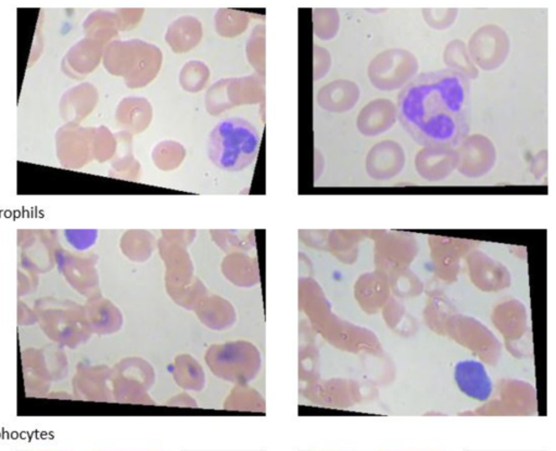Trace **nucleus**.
<instances>
[{
	"label": "nucleus",
	"mask_w": 556,
	"mask_h": 451,
	"mask_svg": "<svg viewBox=\"0 0 556 451\" xmlns=\"http://www.w3.org/2000/svg\"><path fill=\"white\" fill-rule=\"evenodd\" d=\"M396 106L400 123L415 143L455 149L471 127V82L449 69L426 72L402 88Z\"/></svg>",
	"instance_id": "f257e3e1"
},
{
	"label": "nucleus",
	"mask_w": 556,
	"mask_h": 451,
	"mask_svg": "<svg viewBox=\"0 0 556 451\" xmlns=\"http://www.w3.org/2000/svg\"><path fill=\"white\" fill-rule=\"evenodd\" d=\"M260 142L261 138L252 124L243 118H226L212 129L209 158L220 169L239 172L257 159Z\"/></svg>",
	"instance_id": "f03ea898"
},
{
	"label": "nucleus",
	"mask_w": 556,
	"mask_h": 451,
	"mask_svg": "<svg viewBox=\"0 0 556 451\" xmlns=\"http://www.w3.org/2000/svg\"><path fill=\"white\" fill-rule=\"evenodd\" d=\"M419 69L417 56L407 49L393 48L383 51L368 65L367 75L378 91H398L417 76Z\"/></svg>",
	"instance_id": "7ed1b4c3"
},
{
	"label": "nucleus",
	"mask_w": 556,
	"mask_h": 451,
	"mask_svg": "<svg viewBox=\"0 0 556 451\" xmlns=\"http://www.w3.org/2000/svg\"><path fill=\"white\" fill-rule=\"evenodd\" d=\"M466 46L477 69L490 72L498 70L507 61L511 51V39L499 25L488 24L478 29Z\"/></svg>",
	"instance_id": "20e7f679"
},
{
	"label": "nucleus",
	"mask_w": 556,
	"mask_h": 451,
	"mask_svg": "<svg viewBox=\"0 0 556 451\" xmlns=\"http://www.w3.org/2000/svg\"><path fill=\"white\" fill-rule=\"evenodd\" d=\"M457 172L469 178H480L493 169L497 150L491 140L483 134L467 136L456 148Z\"/></svg>",
	"instance_id": "39448f33"
},
{
	"label": "nucleus",
	"mask_w": 556,
	"mask_h": 451,
	"mask_svg": "<svg viewBox=\"0 0 556 451\" xmlns=\"http://www.w3.org/2000/svg\"><path fill=\"white\" fill-rule=\"evenodd\" d=\"M405 152L394 140H384L372 147L366 160L368 176L375 180H389L402 172L405 165Z\"/></svg>",
	"instance_id": "423d86ee"
},
{
	"label": "nucleus",
	"mask_w": 556,
	"mask_h": 451,
	"mask_svg": "<svg viewBox=\"0 0 556 451\" xmlns=\"http://www.w3.org/2000/svg\"><path fill=\"white\" fill-rule=\"evenodd\" d=\"M457 162L456 149L452 148H423L414 160L418 174L428 181L448 178L456 169Z\"/></svg>",
	"instance_id": "0eeeda50"
},
{
	"label": "nucleus",
	"mask_w": 556,
	"mask_h": 451,
	"mask_svg": "<svg viewBox=\"0 0 556 451\" xmlns=\"http://www.w3.org/2000/svg\"><path fill=\"white\" fill-rule=\"evenodd\" d=\"M397 120V106L392 100L379 98L363 107L357 118V127L363 136L376 137L393 128Z\"/></svg>",
	"instance_id": "6e6552de"
},
{
	"label": "nucleus",
	"mask_w": 556,
	"mask_h": 451,
	"mask_svg": "<svg viewBox=\"0 0 556 451\" xmlns=\"http://www.w3.org/2000/svg\"><path fill=\"white\" fill-rule=\"evenodd\" d=\"M455 381L465 395L486 402L492 393V382L485 366L480 361L464 360L455 366Z\"/></svg>",
	"instance_id": "1a4fd4ad"
},
{
	"label": "nucleus",
	"mask_w": 556,
	"mask_h": 451,
	"mask_svg": "<svg viewBox=\"0 0 556 451\" xmlns=\"http://www.w3.org/2000/svg\"><path fill=\"white\" fill-rule=\"evenodd\" d=\"M360 97V87L355 82L340 80L331 82L321 91L320 102L327 111L344 113L352 110Z\"/></svg>",
	"instance_id": "9d476101"
},
{
	"label": "nucleus",
	"mask_w": 556,
	"mask_h": 451,
	"mask_svg": "<svg viewBox=\"0 0 556 451\" xmlns=\"http://www.w3.org/2000/svg\"><path fill=\"white\" fill-rule=\"evenodd\" d=\"M444 61L449 70L464 75L469 81L476 80L480 76V70L472 64L463 40L455 39L446 46Z\"/></svg>",
	"instance_id": "9b49d317"
},
{
	"label": "nucleus",
	"mask_w": 556,
	"mask_h": 451,
	"mask_svg": "<svg viewBox=\"0 0 556 451\" xmlns=\"http://www.w3.org/2000/svg\"><path fill=\"white\" fill-rule=\"evenodd\" d=\"M423 17L425 22L431 29L443 30L452 27L455 24L459 14L457 9H423Z\"/></svg>",
	"instance_id": "f8f14e48"
},
{
	"label": "nucleus",
	"mask_w": 556,
	"mask_h": 451,
	"mask_svg": "<svg viewBox=\"0 0 556 451\" xmlns=\"http://www.w3.org/2000/svg\"><path fill=\"white\" fill-rule=\"evenodd\" d=\"M548 152L547 150H542L534 155L532 166H530V172L533 173L534 178L540 179L547 173L548 170Z\"/></svg>",
	"instance_id": "ddd939ff"
}]
</instances>
